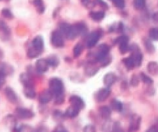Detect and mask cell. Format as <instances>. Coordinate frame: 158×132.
<instances>
[{
  "label": "cell",
  "instance_id": "obj_1",
  "mask_svg": "<svg viewBox=\"0 0 158 132\" xmlns=\"http://www.w3.org/2000/svg\"><path fill=\"white\" fill-rule=\"evenodd\" d=\"M60 31L63 35L66 37V38L69 40H73L76 39L77 36H79L78 31L76 27V26L70 25L68 23L64 22L60 24Z\"/></svg>",
  "mask_w": 158,
  "mask_h": 132
},
{
  "label": "cell",
  "instance_id": "obj_2",
  "mask_svg": "<svg viewBox=\"0 0 158 132\" xmlns=\"http://www.w3.org/2000/svg\"><path fill=\"white\" fill-rule=\"evenodd\" d=\"M50 91L52 93L54 96L64 94V84L62 81L59 78H52L49 82Z\"/></svg>",
  "mask_w": 158,
  "mask_h": 132
},
{
  "label": "cell",
  "instance_id": "obj_3",
  "mask_svg": "<svg viewBox=\"0 0 158 132\" xmlns=\"http://www.w3.org/2000/svg\"><path fill=\"white\" fill-rule=\"evenodd\" d=\"M129 51L131 52V57L132 58L135 62V67H140L143 64V55L138 45L133 44L131 45L129 47Z\"/></svg>",
  "mask_w": 158,
  "mask_h": 132
},
{
  "label": "cell",
  "instance_id": "obj_4",
  "mask_svg": "<svg viewBox=\"0 0 158 132\" xmlns=\"http://www.w3.org/2000/svg\"><path fill=\"white\" fill-rule=\"evenodd\" d=\"M129 39L127 35H121L115 39V43L118 44L119 51L122 54H125L129 51Z\"/></svg>",
  "mask_w": 158,
  "mask_h": 132
},
{
  "label": "cell",
  "instance_id": "obj_5",
  "mask_svg": "<svg viewBox=\"0 0 158 132\" xmlns=\"http://www.w3.org/2000/svg\"><path fill=\"white\" fill-rule=\"evenodd\" d=\"M51 43L55 48H62L64 45V35L59 30H55L51 36Z\"/></svg>",
  "mask_w": 158,
  "mask_h": 132
},
{
  "label": "cell",
  "instance_id": "obj_6",
  "mask_svg": "<svg viewBox=\"0 0 158 132\" xmlns=\"http://www.w3.org/2000/svg\"><path fill=\"white\" fill-rule=\"evenodd\" d=\"M16 117L21 120H29L34 118V113L30 109L19 107L15 110Z\"/></svg>",
  "mask_w": 158,
  "mask_h": 132
},
{
  "label": "cell",
  "instance_id": "obj_7",
  "mask_svg": "<svg viewBox=\"0 0 158 132\" xmlns=\"http://www.w3.org/2000/svg\"><path fill=\"white\" fill-rule=\"evenodd\" d=\"M110 46L105 43L100 45L98 46V49L97 53L94 57V59L97 62H101L103 61L107 56H109L110 52Z\"/></svg>",
  "mask_w": 158,
  "mask_h": 132
},
{
  "label": "cell",
  "instance_id": "obj_8",
  "mask_svg": "<svg viewBox=\"0 0 158 132\" xmlns=\"http://www.w3.org/2000/svg\"><path fill=\"white\" fill-rule=\"evenodd\" d=\"M101 37V34L98 31H94L90 33L86 39V46L88 49H91L95 46Z\"/></svg>",
  "mask_w": 158,
  "mask_h": 132
},
{
  "label": "cell",
  "instance_id": "obj_9",
  "mask_svg": "<svg viewBox=\"0 0 158 132\" xmlns=\"http://www.w3.org/2000/svg\"><path fill=\"white\" fill-rule=\"evenodd\" d=\"M10 35L11 31L9 26L4 21L0 20V39L3 41H9Z\"/></svg>",
  "mask_w": 158,
  "mask_h": 132
},
{
  "label": "cell",
  "instance_id": "obj_10",
  "mask_svg": "<svg viewBox=\"0 0 158 132\" xmlns=\"http://www.w3.org/2000/svg\"><path fill=\"white\" fill-rule=\"evenodd\" d=\"M4 93L9 102L12 104H17L18 103L19 97L12 88L7 86L4 90Z\"/></svg>",
  "mask_w": 158,
  "mask_h": 132
},
{
  "label": "cell",
  "instance_id": "obj_11",
  "mask_svg": "<svg viewBox=\"0 0 158 132\" xmlns=\"http://www.w3.org/2000/svg\"><path fill=\"white\" fill-rule=\"evenodd\" d=\"M69 102L71 105V106L75 107L80 110L83 109L85 107V102L83 99L77 95H72L70 97Z\"/></svg>",
  "mask_w": 158,
  "mask_h": 132
},
{
  "label": "cell",
  "instance_id": "obj_12",
  "mask_svg": "<svg viewBox=\"0 0 158 132\" xmlns=\"http://www.w3.org/2000/svg\"><path fill=\"white\" fill-rule=\"evenodd\" d=\"M53 94L49 89H46L42 91L39 95V102L41 104H47L49 103L53 99Z\"/></svg>",
  "mask_w": 158,
  "mask_h": 132
},
{
  "label": "cell",
  "instance_id": "obj_13",
  "mask_svg": "<svg viewBox=\"0 0 158 132\" xmlns=\"http://www.w3.org/2000/svg\"><path fill=\"white\" fill-rule=\"evenodd\" d=\"M142 118L136 114L133 115L131 118V123L129 127V132H136L139 131L140 128Z\"/></svg>",
  "mask_w": 158,
  "mask_h": 132
},
{
  "label": "cell",
  "instance_id": "obj_14",
  "mask_svg": "<svg viewBox=\"0 0 158 132\" xmlns=\"http://www.w3.org/2000/svg\"><path fill=\"white\" fill-rule=\"evenodd\" d=\"M111 91L109 88H104L100 89L96 94V99L98 102H102L106 100L110 96Z\"/></svg>",
  "mask_w": 158,
  "mask_h": 132
},
{
  "label": "cell",
  "instance_id": "obj_15",
  "mask_svg": "<svg viewBox=\"0 0 158 132\" xmlns=\"http://www.w3.org/2000/svg\"><path fill=\"white\" fill-rule=\"evenodd\" d=\"M49 64L47 63L46 59L41 58L37 60L35 63V69L36 71L39 73H46L49 70Z\"/></svg>",
  "mask_w": 158,
  "mask_h": 132
},
{
  "label": "cell",
  "instance_id": "obj_16",
  "mask_svg": "<svg viewBox=\"0 0 158 132\" xmlns=\"http://www.w3.org/2000/svg\"><path fill=\"white\" fill-rule=\"evenodd\" d=\"M31 46L38 51L43 52L44 49V41L43 37L41 35H37L31 41Z\"/></svg>",
  "mask_w": 158,
  "mask_h": 132
},
{
  "label": "cell",
  "instance_id": "obj_17",
  "mask_svg": "<svg viewBox=\"0 0 158 132\" xmlns=\"http://www.w3.org/2000/svg\"><path fill=\"white\" fill-rule=\"evenodd\" d=\"M20 82L23 84L24 87H34L32 79L28 73H22L20 76Z\"/></svg>",
  "mask_w": 158,
  "mask_h": 132
},
{
  "label": "cell",
  "instance_id": "obj_18",
  "mask_svg": "<svg viewBox=\"0 0 158 132\" xmlns=\"http://www.w3.org/2000/svg\"><path fill=\"white\" fill-rule=\"evenodd\" d=\"M0 72L6 77L12 75L14 72V68L12 66L5 62H0Z\"/></svg>",
  "mask_w": 158,
  "mask_h": 132
},
{
  "label": "cell",
  "instance_id": "obj_19",
  "mask_svg": "<svg viewBox=\"0 0 158 132\" xmlns=\"http://www.w3.org/2000/svg\"><path fill=\"white\" fill-rule=\"evenodd\" d=\"M116 81V75L114 73H108L104 75V84L107 88L112 86Z\"/></svg>",
  "mask_w": 158,
  "mask_h": 132
},
{
  "label": "cell",
  "instance_id": "obj_20",
  "mask_svg": "<svg viewBox=\"0 0 158 132\" xmlns=\"http://www.w3.org/2000/svg\"><path fill=\"white\" fill-rule=\"evenodd\" d=\"M99 68L93 64H90L87 66L84 69V73L85 75L88 77H92L94 76L98 73Z\"/></svg>",
  "mask_w": 158,
  "mask_h": 132
},
{
  "label": "cell",
  "instance_id": "obj_21",
  "mask_svg": "<svg viewBox=\"0 0 158 132\" xmlns=\"http://www.w3.org/2000/svg\"><path fill=\"white\" fill-rule=\"evenodd\" d=\"M147 70L152 75H158V63L156 62H150L147 65Z\"/></svg>",
  "mask_w": 158,
  "mask_h": 132
},
{
  "label": "cell",
  "instance_id": "obj_22",
  "mask_svg": "<svg viewBox=\"0 0 158 132\" xmlns=\"http://www.w3.org/2000/svg\"><path fill=\"white\" fill-rule=\"evenodd\" d=\"M98 113L101 117L104 119H108L111 116V110L108 106H101L98 109Z\"/></svg>",
  "mask_w": 158,
  "mask_h": 132
},
{
  "label": "cell",
  "instance_id": "obj_23",
  "mask_svg": "<svg viewBox=\"0 0 158 132\" xmlns=\"http://www.w3.org/2000/svg\"><path fill=\"white\" fill-rule=\"evenodd\" d=\"M80 111V110L75 108V107H73L70 105L69 107L67 108V109L66 110V111L64 114V116L66 117L72 118L76 117L79 114Z\"/></svg>",
  "mask_w": 158,
  "mask_h": 132
},
{
  "label": "cell",
  "instance_id": "obj_24",
  "mask_svg": "<svg viewBox=\"0 0 158 132\" xmlns=\"http://www.w3.org/2000/svg\"><path fill=\"white\" fill-rule=\"evenodd\" d=\"M143 44L146 52L149 54H154L156 51V48L152 42L147 38H143Z\"/></svg>",
  "mask_w": 158,
  "mask_h": 132
},
{
  "label": "cell",
  "instance_id": "obj_25",
  "mask_svg": "<svg viewBox=\"0 0 158 132\" xmlns=\"http://www.w3.org/2000/svg\"><path fill=\"white\" fill-rule=\"evenodd\" d=\"M49 66L52 68H56L59 64V58L56 55H50L46 58Z\"/></svg>",
  "mask_w": 158,
  "mask_h": 132
},
{
  "label": "cell",
  "instance_id": "obj_26",
  "mask_svg": "<svg viewBox=\"0 0 158 132\" xmlns=\"http://www.w3.org/2000/svg\"><path fill=\"white\" fill-rule=\"evenodd\" d=\"M32 4L40 14H43L45 12V7L43 0H32Z\"/></svg>",
  "mask_w": 158,
  "mask_h": 132
},
{
  "label": "cell",
  "instance_id": "obj_27",
  "mask_svg": "<svg viewBox=\"0 0 158 132\" xmlns=\"http://www.w3.org/2000/svg\"><path fill=\"white\" fill-rule=\"evenodd\" d=\"M23 92L25 97L28 99H34L36 96L34 87H24Z\"/></svg>",
  "mask_w": 158,
  "mask_h": 132
},
{
  "label": "cell",
  "instance_id": "obj_28",
  "mask_svg": "<svg viewBox=\"0 0 158 132\" xmlns=\"http://www.w3.org/2000/svg\"><path fill=\"white\" fill-rule=\"evenodd\" d=\"M110 107L115 111L121 112L123 109V104L119 100L116 99H113L110 102Z\"/></svg>",
  "mask_w": 158,
  "mask_h": 132
},
{
  "label": "cell",
  "instance_id": "obj_29",
  "mask_svg": "<svg viewBox=\"0 0 158 132\" xmlns=\"http://www.w3.org/2000/svg\"><path fill=\"white\" fill-rule=\"evenodd\" d=\"M89 16L92 18L93 20L95 22H100L105 17V13L103 11H96V12H91L89 13Z\"/></svg>",
  "mask_w": 158,
  "mask_h": 132
},
{
  "label": "cell",
  "instance_id": "obj_30",
  "mask_svg": "<svg viewBox=\"0 0 158 132\" xmlns=\"http://www.w3.org/2000/svg\"><path fill=\"white\" fill-rule=\"evenodd\" d=\"M41 53V52L38 51V50L34 49V47L31 46L28 49L26 55H27V57L29 59H34L36 58H38Z\"/></svg>",
  "mask_w": 158,
  "mask_h": 132
},
{
  "label": "cell",
  "instance_id": "obj_31",
  "mask_svg": "<svg viewBox=\"0 0 158 132\" xmlns=\"http://www.w3.org/2000/svg\"><path fill=\"white\" fill-rule=\"evenodd\" d=\"M78 31L79 35H85L87 34L88 28L86 24L83 22H78L74 24Z\"/></svg>",
  "mask_w": 158,
  "mask_h": 132
},
{
  "label": "cell",
  "instance_id": "obj_32",
  "mask_svg": "<svg viewBox=\"0 0 158 132\" xmlns=\"http://www.w3.org/2000/svg\"><path fill=\"white\" fill-rule=\"evenodd\" d=\"M122 62L123 63V64L125 65V67L127 68L128 70H132L135 67V62H134L132 58H131V56L125 58L123 59Z\"/></svg>",
  "mask_w": 158,
  "mask_h": 132
},
{
  "label": "cell",
  "instance_id": "obj_33",
  "mask_svg": "<svg viewBox=\"0 0 158 132\" xmlns=\"http://www.w3.org/2000/svg\"><path fill=\"white\" fill-rule=\"evenodd\" d=\"M83 49H84V46L83 44H81L80 43H77L75 45L74 48H73V57H74L75 58H77L80 57L82 53Z\"/></svg>",
  "mask_w": 158,
  "mask_h": 132
},
{
  "label": "cell",
  "instance_id": "obj_34",
  "mask_svg": "<svg viewBox=\"0 0 158 132\" xmlns=\"http://www.w3.org/2000/svg\"><path fill=\"white\" fill-rule=\"evenodd\" d=\"M140 75L141 81H143V83H144L145 84H146V85L150 86V85H152V84H153V83H154L153 79H152V78H150L149 76L146 75L145 73H141L140 74Z\"/></svg>",
  "mask_w": 158,
  "mask_h": 132
},
{
  "label": "cell",
  "instance_id": "obj_35",
  "mask_svg": "<svg viewBox=\"0 0 158 132\" xmlns=\"http://www.w3.org/2000/svg\"><path fill=\"white\" fill-rule=\"evenodd\" d=\"M146 5V0H133V6L135 9L141 10L144 8Z\"/></svg>",
  "mask_w": 158,
  "mask_h": 132
},
{
  "label": "cell",
  "instance_id": "obj_36",
  "mask_svg": "<svg viewBox=\"0 0 158 132\" xmlns=\"http://www.w3.org/2000/svg\"><path fill=\"white\" fill-rule=\"evenodd\" d=\"M1 13H2V15L3 16V17H4L5 18L13 19L14 18V15L11 12V10L7 8L3 9L2 10Z\"/></svg>",
  "mask_w": 158,
  "mask_h": 132
},
{
  "label": "cell",
  "instance_id": "obj_37",
  "mask_svg": "<svg viewBox=\"0 0 158 132\" xmlns=\"http://www.w3.org/2000/svg\"><path fill=\"white\" fill-rule=\"evenodd\" d=\"M149 37L153 41H158V28H151L149 31Z\"/></svg>",
  "mask_w": 158,
  "mask_h": 132
},
{
  "label": "cell",
  "instance_id": "obj_38",
  "mask_svg": "<svg viewBox=\"0 0 158 132\" xmlns=\"http://www.w3.org/2000/svg\"><path fill=\"white\" fill-rule=\"evenodd\" d=\"M139 83H140V79L139 77L134 74V75H132L131 78V84L133 86H138L139 85Z\"/></svg>",
  "mask_w": 158,
  "mask_h": 132
},
{
  "label": "cell",
  "instance_id": "obj_39",
  "mask_svg": "<svg viewBox=\"0 0 158 132\" xmlns=\"http://www.w3.org/2000/svg\"><path fill=\"white\" fill-rule=\"evenodd\" d=\"M114 6L119 9H123L125 6V0H112Z\"/></svg>",
  "mask_w": 158,
  "mask_h": 132
},
{
  "label": "cell",
  "instance_id": "obj_40",
  "mask_svg": "<svg viewBox=\"0 0 158 132\" xmlns=\"http://www.w3.org/2000/svg\"><path fill=\"white\" fill-rule=\"evenodd\" d=\"M64 94H62L59 96H55V105H61L64 102Z\"/></svg>",
  "mask_w": 158,
  "mask_h": 132
},
{
  "label": "cell",
  "instance_id": "obj_41",
  "mask_svg": "<svg viewBox=\"0 0 158 132\" xmlns=\"http://www.w3.org/2000/svg\"><path fill=\"white\" fill-rule=\"evenodd\" d=\"M19 132H35L34 129L28 125H21Z\"/></svg>",
  "mask_w": 158,
  "mask_h": 132
},
{
  "label": "cell",
  "instance_id": "obj_42",
  "mask_svg": "<svg viewBox=\"0 0 158 132\" xmlns=\"http://www.w3.org/2000/svg\"><path fill=\"white\" fill-rule=\"evenodd\" d=\"M52 132H68V131L66 130V128L64 126L59 124L56 126L53 131H52Z\"/></svg>",
  "mask_w": 158,
  "mask_h": 132
},
{
  "label": "cell",
  "instance_id": "obj_43",
  "mask_svg": "<svg viewBox=\"0 0 158 132\" xmlns=\"http://www.w3.org/2000/svg\"><path fill=\"white\" fill-rule=\"evenodd\" d=\"M83 132H96V128L94 126L91 124H89L84 128Z\"/></svg>",
  "mask_w": 158,
  "mask_h": 132
},
{
  "label": "cell",
  "instance_id": "obj_44",
  "mask_svg": "<svg viewBox=\"0 0 158 132\" xmlns=\"http://www.w3.org/2000/svg\"><path fill=\"white\" fill-rule=\"evenodd\" d=\"M111 60H112V58H110L109 56H107L106 58H105L103 61H102L101 63V66L104 67H106L107 66H108L110 63H111Z\"/></svg>",
  "mask_w": 158,
  "mask_h": 132
},
{
  "label": "cell",
  "instance_id": "obj_45",
  "mask_svg": "<svg viewBox=\"0 0 158 132\" xmlns=\"http://www.w3.org/2000/svg\"><path fill=\"white\" fill-rule=\"evenodd\" d=\"M95 3L100 5L103 9H108V5L106 2H104L103 0H95Z\"/></svg>",
  "mask_w": 158,
  "mask_h": 132
},
{
  "label": "cell",
  "instance_id": "obj_46",
  "mask_svg": "<svg viewBox=\"0 0 158 132\" xmlns=\"http://www.w3.org/2000/svg\"><path fill=\"white\" fill-rule=\"evenodd\" d=\"M54 117L55 118H62L63 117H65L64 114H63L60 110H55V111L53 113Z\"/></svg>",
  "mask_w": 158,
  "mask_h": 132
},
{
  "label": "cell",
  "instance_id": "obj_47",
  "mask_svg": "<svg viewBox=\"0 0 158 132\" xmlns=\"http://www.w3.org/2000/svg\"><path fill=\"white\" fill-rule=\"evenodd\" d=\"M5 83V76L0 72V89H1Z\"/></svg>",
  "mask_w": 158,
  "mask_h": 132
},
{
  "label": "cell",
  "instance_id": "obj_48",
  "mask_svg": "<svg viewBox=\"0 0 158 132\" xmlns=\"http://www.w3.org/2000/svg\"><path fill=\"white\" fill-rule=\"evenodd\" d=\"M145 132H158V128L156 126L153 125L150 126L148 129H147Z\"/></svg>",
  "mask_w": 158,
  "mask_h": 132
},
{
  "label": "cell",
  "instance_id": "obj_49",
  "mask_svg": "<svg viewBox=\"0 0 158 132\" xmlns=\"http://www.w3.org/2000/svg\"><path fill=\"white\" fill-rule=\"evenodd\" d=\"M81 4L84 7H88L91 4V0H81Z\"/></svg>",
  "mask_w": 158,
  "mask_h": 132
},
{
  "label": "cell",
  "instance_id": "obj_50",
  "mask_svg": "<svg viewBox=\"0 0 158 132\" xmlns=\"http://www.w3.org/2000/svg\"><path fill=\"white\" fill-rule=\"evenodd\" d=\"M153 19L156 22H158V13H156L153 15Z\"/></svg>",
  "mask_w": 158,
  "mask_h": 132
},
{
  "label": "cell",
  "instance_id": "obj_51",
  "mask_svg": "<svg viewBox=\"0 0 158 132\" xmlns=\"http://www.w3.org/2000/svg\"><path fill=\"white\" fill-rule=\"evenodd\" d=\"M3 56H4V52H3V50L1 48H0V60L3 59Z\"/></svg>",
  "mask_w": 158,
  "mask_h": 132
},
{
  "label": "cell",
  "instance_id": "obj_52",
  "mask_svg": "<svg viewBox=\"0 0 158 132\" xmlns=\"http://www.w3.org/2000/svg\"><path fill=\"white\" fill-rule=\"evenodd\" d=\"M7 1H9V0H7Z\"/></svg>",
  "mask_w": 158,
  "mask_h": 132
}]
</instances>
